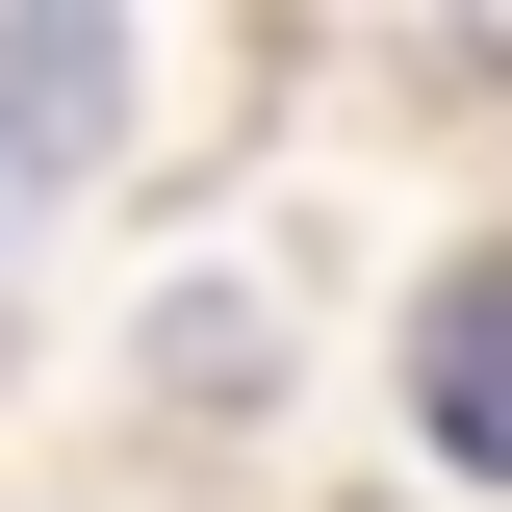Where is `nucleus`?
I'll list each match as a JSON object with an SVG mask.
<instances>
[{
    "label": "nucleus",
    "instance_id": "nucleus-1",
    "mask_svg": "<svg viewBox=\"0 0 512 512\" xmlns=\"http://www.w3.org/2000/svg\"><path fill=\"white\" fill-rule=\"evenodd\" d=\"M103 128H128V26H103V0H0V231L77 205Z\"/></svg>",
    "mask_w": 512,
    "mask_h": 512
},
{
    "label": "nucleus",
    "instance_id": "nucleus-2",
    "mask_svg": "<svg viewBox=\"0 0 512 512\" xmlns=\"http://www.w3.org/2000/svg\"><path fill=\"white\" fill-rule=\"evenodd\" d=\"M410 436H436L461 487H512V256L436 282V333H410Z\"/></svg>",
    "mask_w": 512,
    "mask_h": 512
}]
</instances>
